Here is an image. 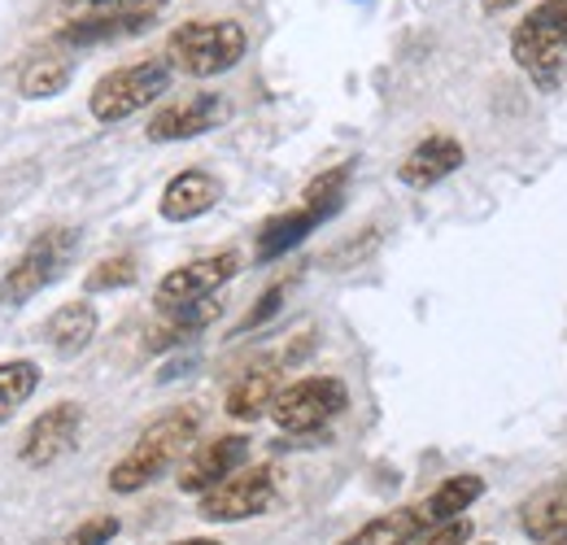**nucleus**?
Returning <instances> with one entry per match:
<instances>
[{"mask_svg": "<svg viewBox=\"0 0 567 545\" xmlns=\"http://www.w3.org/2000/svg\"><path fill=\"white\" fill-rule=\"evenodd\" d=\"M83 419L87 414L79 402H53L49 410H40L31 419V428L22 432V441H18V463L31 467V472H44V467L62 463L83 436Z\"/></svg>", "mask_w": 567, "mask_h": 545, "instance_id": "obj_9", "label": "nucleus"}, {"mask_svg": "<svg viewBox=\"0 0 567 545\" xmlns=\"http://www.w3.org/2000/svg\"><path fill=\"white\" fill-rule=\"evenodd\" d=\"M481 497H485V480L481 476H472V472H463V476H445V484H436L424 502H420L424 533L427 528H436V524L463 520V511H467L472 502H481Z\"/></svg>", "mask_w": 567, "mask_h": 545, "instance_id": "obj_18", "label": "nucleus"}, {"mask_svg": "<svg viewBox=\"0 0 567 545\" xmlns=\"http://www.w3.org/2000/svg\"><path fill=\"white\" fill-rule=\"evenodd\" d=\"M40 380H44V371H40V362H31V358H9V362H0V428L35 398Z\"/></svg>", "mask_w": 567, "mask_h": 545, "instance_id": "obj_23", "label": "nucleus"}, {"mask_svg": "<svg viewBox=\"0 0 567 545\" xmlns=\"http://www.w3.org/2000/svg\"><path fill=\"white\" fill-rule=\"evenodd\" d=\"M141 279V267L132 254H118V258H105L96 263L92 271L83 275V292H118V288H132Z\"/></svg>", "mask_w": 567, "mask_h": 545, "instance_id": "obj_24", "label": "nucleus"}, {"mask_svg": "<svg viewBox=\"0 0 567 545\" xmlns=\"http://www.w3.org/2000/svg\"><path fill=\"white\" fill-rule=\"evenodd\" d=\"M519 528H524V537H533L542 545L567 533V484L542 489L537 497H528L524 511H519Z\"/></svg>", "mask_w": 567, "mask_h": 545, "instance_id": "obj_21", "label": "nucleus"}, {"mask_svg": "<svg viewBox=\"0 0 567 545\" xmlns=\"http://www.w3.org/2000/svg\"><path fill=\"white\" fill-rule=\"evenodd\" d=\"M276 393H280V371H276V362H258V367H249L245 376H236V384L227 389V407L223 410H227L231 419H240V423H254V419L271 414Z\"/></svg>", "mask_w": 567, "mask_h": 545, "instance_id": "obj_16", "label": "nucleus"}, {"mask_svg": "<svg viewBox=\"0 0 567 545\" xmlns=\"http://www.w3.org/2000/svg\"><path fill=\"white\" fill-rule=\"evenodd\" d=\"M472 542V520H450V524H436L420 533L411 545H467Z\"/></svg>", "mask_w": 567, "mask_h": 545, "instance_id": "obj_26", "label": "nucleus"}, {"mask_svg": "<svg viewBox=\"0 0 567 545\" xmlns=\"http://www.w3.org/2000/svg\"><path fill=\"white\" fill-rule=\"evenodd\" d=\"M202 432V410L197 407H175L162 419H153L136 436V445L110 467V489L114 493H141L153 480H162L193 445Z\"/></svg>", "mask_w": 567, "mask_h": 545, "instance_id": "obj_1", "label": "nucleus"}, {"mask_svg": "<svg viewBox=\"0 0 567 545\" xmlns=\"http://www.w3.org/2000/svg\"><path fill=\"white\" fill-rule=\"evenodd\" d=\"M74 245H79V236H74L71 227H44L13 263H9V271L0 275V301L4 306H27L35 292H44L53 279H62V271L71 267L74 258Z\"/></svg>", "mask_w": 567, "mask_h": 545, "instance_id": "obj_6", "label": "nucleus"}, {"mask_svg": "<svg viewBox=\"0 0 567 545\" xmlns=\"http://www.w3.org/2000/svg\"><path fill=\"white\" fill-rule=\"evenodd\" d=\"M424 533L420 506H402V511H384L371 524H362L354 537H346L341 545H411Z\"/></svg>", "mask_w": 567, "mask_h": 545, "instance_id": "obj_22", "label": "nucleus"}, {"mask_svg": "<svg viewBox=\"0 0 567 545\" xmlns=\"http://www.w3.org/2000/svg\"><path fill=\"white\" fill-rule=\"evenodd\" d=\"M236 275H240V254L236 249H218V254H206V258H193V263H184V267H175L171 275L157 279V306L214 297Z\"/></svg>", "mask_w": 567, "mask_h": 545, "instance_id": "obj_12", "label": "nucleus"}, {"mask_svg": "<svg viewBox=\"0 0 567 545\" xmlns=\"http://www.w3.org/2000/svg\"><path fill=\"white\" fill-rule=\"evenodd\" d=\"M245 53H249V35L231 18H193V22L175 27L166 40V62L188 79L227 74L231 66H240Z\"/></svg>", "mask_w": 567, "mask_h": 545, "instance_id": "obj_3", "label": "nucleus"}, {"mask_svg": "<svg viewBox=\"0 0 567 545\" xmlns=\"http://www.w3.org/2000/svg\"><path fill=\"white\" fill-rule=\"evenodd\" d=\"M254 454V441L240 436V432H223V436H210L202 445L188 450L184 467H179V489L184 493H210L214 484H223L227 476H236Z\"/></svg>", "mask_w": 567, "mask_h": 545, "instance_id": "obj_10", "label": "nucleus"}, {"mask_svg": "<svg viewBox=\"0 0 567 545\" xmlns=\"http://www.w3.org/2000/svg\"><path fill=\"white\" fill-rule=\"evenodd\" d=\"M223 119H227V101H223L218 92H193V96H184V101L162 105V110L148 119L144 136L153 140V144H179V140L206 136L214 127H223Z\"/></svg>", "mask_w": 567, "mask_h": 545, "instance_id": "obj_11", "label": "nucleus"}, {"mask_svg": "<svg viewBox=\"0 0 567 545\" xmlns=\"http://www.w3.org/2000/svg\"><path fill=\"white\" fill-rule=\"evenodd\" d=\"M346 184H350V166H337V171L310 179V188L301 193L297 209L267 218L262 232H258V263H276L288 249H297L319 223H328L346 202Z\"/></svg>", "mask_w": 567, "mask_h": 545, "instance_id": "obj_4", "label": "nucleus"}, {"mask_svg": "<svg viewBox=\"0 0 567 545\" xmlns=\"http://www.w3.org/2000/svg\"><path fill=\"white\" fill-rule=\"evenodd\" d=\"M463 166V144L454 136H424L411 153L406 162L398 166V179L415 193H424L432 184H441L445 175H454Z\"/></svg>", "mask_w": 567, "mask_h": 545, "instance_id": "obj_14", "label": "nucleus"}, {"mask_svg": "<svg viewBox=\"0 0 567 545\" xmlns=\"http://www.w3.org/2000/svg\"><path fill=\"white\" fill-rule=\"evenodd\" d=\"M284 292H288V288H284V284H271V288H267V292H262V297H258V306H254V310H249V315H245V319H240V332H254V328H262V323H267V319H271V315H280V306H284Z\"/></svg>", "mask_w": 567, "mask_h": 545, "instance_id": "obj_27", "label": "nucleus"}, {"mask_svg": "<svg viewBox=\"0 0 567 545\" xmlns=\"http://www.w3.org/2000/svg\"><path fill=\"white\" fill-rule=\"evenodd\" d=\"M476 545H494V542H476Z\"/></svg>", "mask_w": 567, "mask_h": 545, "instance_id": "obj_31", "label": "nucleus"}, {"mask_svg": "<svg viewBox=\"0 0 567 545\" xmlns=\"http://www.w3.org/2000/svg\"><path fill=\"white\" fill-rule=\"evenodd\" d=\"M511 58L537 92H555L567 79V0L533 4L511 31Z\"/></svg>", "mask_w": 567, "mask_h": 545, "instance_id": "obj_2", "label": "nucleus"}, {"mask_svg": "<svg viewBox=\"0 0 567 545\" xmlns=\"http://www.w3.org/2000/svg\"><path fill=\"white\" fill-rule=\"evenodd\" d=\"M276 493H280V472L271 463L240 467L236 476H227L223 484H214L210 493H202L197 515L206 524H240V520H254V515L271 511Z\"/></svg>", "mask_w": 567, "mask_h": 545, "instance_id": "obj_8", "label": "nucleus"}, {"mask_svg": "<svg viewBox=\"0 0 567 545\" xmlns=\"http://www.w3.org/2000/svg\"><path fill=\"white\" fill-rule=\"evenodd\" d=\"M223 197V184L214 179L210 171H179L166 188H162V202H157V214L166 223H193L202 214H210L214 205Z\"/></svg>", "mask_w": 567, "mask_h": 545, "instance_id": "obj_13", "label": "nucleus"}, {"mask_svg": "<svg viewBox=\"0 0 567 545\" xmlns=\"http://www.w3.org/2000/svg\"><path fill=\"white\" fill-rule=\"evenodd\" d=\"M114 537H118V515H92V520L74 524L71 533L53 545H110Z\"/></svg>", "mask_w": 567, "mask_h": 545, "instance_id": "obj_25", "label": "nucleus"}, {"mask_svg": "<svg viewBox=\"0 0 567 545\" xmlns=\"http://www.w3.org/2000/svg\"><path fill=\"white\" fill-rule=\"evenodd\" d=\"M346 407H350V389L337 376H306V380H297V384H288V389L276 393L271 423L280 432L310 436V432L328 428L337 414H346Z\"/></svg>", "mask_w": 567, "mask_h": 545, "instance_id": "obj_7", "label": "nucleus"}, {"mask_svg": "<svg viewBox=\"0 0 567 545\" xmlns=\"http://www.w3.org/2000/svg\"><path fill=\"white\" fill-rule=\"evenodd\" d=\"M171 545H223V542H214V537H184V542H171Z\"/></svg>", "mask_w": 567, "mask_h": 545, "instance_id": "obj_29", "label": "nucleus"}, {"mask_svg": "<svg viewBox=\"0 0 567 545\" xmlns=\"http://www.w3.org/2000/svg\"><path fill=\"white\" fill-rule=\"evenodd\" d=\"M110 545H118V542H110Z\"/></svg>", "mask_w": 567, "mask_h": 545, "instance_id": "obj_32", "label": "nucleus"}, {"mask_svg": "<svg viewBox=\"0 0 567 545\" xmlns=\"http://www.w3.org/2000/svg\"><path fill=\"white\" fill-rule=\"evenodd\" d=\"M71 79H74V62L62 58V53H31V58L18 66V74H13L18 96H27V101L62 96V92L71 88Z\"/></svg>", "mask_w": 567, "mask_h": 545, "instance_id": "obj_19", "label": "nucleus"}, {"mask_svg": "<svg viewBox=\"0 0 567 545\" xmlns=\"http://www.w3.org/2000/svg\"><path fill=\"white\" fill-rule=\"evenodd\" d=\"M171 62L166 58H144L132 66H118L110 74H101L87 92V114L96 123H123L132 114L148 110L153 101H162L171 92Z\"/></svg>", "mask_w": 567, "mask_h": 545, "instance_id": "obj_5", "label": "nucleus"}, {"mask_svg": "<svg viewBox=\"0 0 567 545\" xmlns=\"http://www.w3.org/2000/svg\"><path fill=\"white\" fill-rule=\"evenodd\" d=\"M162 323L148 332V349L162 353V349H175V345L193 341L210 328L214 319L223 315V301L218 297H202V301H179V306H157Z\"/></svg>", "mask_w": 567, "mask_h": 545, "instance_id": "obj_15", "label": "nucleus"}, {"mask_svg": "<svg viewBox=\"0 0 567 545\" xmlns=\"http://www.w3.org/2000/svg\"><path fill=\"white\" fill-rule=\"evenodd\" d=\"M485 4V13H502V9H511L515 0H481Z\"/></svg>", "mask_w": 567, "mask_h": 545, "instance_id": "obj_28", "label": "nucleus"}, {"mask_svg": "<svg viewBox=\"0 0 567 545\" xmlns=\"http://www.w3.org/2000/svg\"><path fill=\"white\" fill-rule=\"evenodd\" d=\"M96 328H101V315H96L92 301H66V306H58L49 315L44 341L53 345L62 358H74V353H83L87 345L96 341Z\"/></svg>", "mask_w": 567, "mask_h": 545, "instance_id": "obj_17", "label": "nucleus"}, {"mask_svg": "<svg viewBox=\"0 0 567 545\" xmlns=\"http://www.w3.org/2000/svg\"><path fill=\"white\" fill-rule=\"evenodd\" d=\"M171 0H62V22H153Z\"/></svg>", "mask_w": 567, "mask_h": 545, "instance_id": "obj_20", "label": "nucleus"}, {"mask_svg": "<svg viewBox=\"0 0 567 545\" xmlns=\"http://www.w3.org/2000/svg\"><path fill=\"white\" fill-rule=\"evenodd\" d=\"M546 545H567V533H559V537H555V542H546Z\"/></svg>", "mask_w": 567, "mask_h": 545, "instance_id": "obj_30", "label": "nucleus"}]
</instances>
